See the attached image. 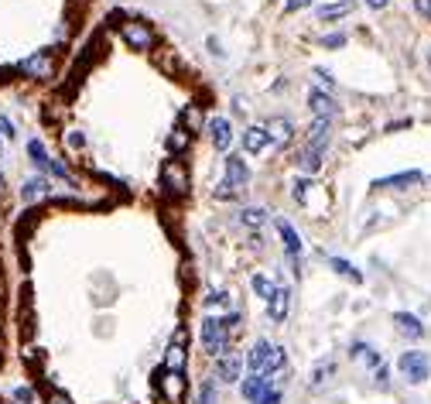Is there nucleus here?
Listing matches in <instances>:
<instances>
[{
    "label": "nucleus",
    "mask_w": 431,
    "mask_h": 404,
    "mask_svg": "<svg viewBox=\"0 0 431 404\" xmlns=\"http://www.w3.org/2000/svg\"><path fill=\"white\" fill-rule=\"evenodd\" d=\"M202 349L209 353V356H223V353H230V329H226V319L223 315H206L202 319Z\"/></svg>",
    "instance_id": "obj_1"
},
{
    "label": "nucleus",
    "mask_w": 431,
    "mask_h": 404,
    "mask_svg": "<svg viewBox=\"0 0 431 404\" xmlns=\"http://www.w3.org/2000/svg\"><path fill=\"white\" fill-rule=\"evenodd\" d=\"M161 192L168 195V199L189 195V165L181 158H168L161 165Z\"/></svg>",
    "instance_id": "obj_2"
},
{
    "label": "nucleus",
    "mask_w": 431,
    "mask_h": 404,
    "mask_svg": "<svg viewBox=\"0 0 431 404\" xmlns=\"http://www.w3.org/2000/svg\"><path fill=\"white\" fill-rule=\"evenodd\" d=\"M247 182H250V168L243 165V158L230 154V158H226V178L219 182L216 199H233L236 192H243V189H247Z\"/></svg>",
    "instance_id": "obj_3"
},
{
    "label": "nucleus",
    "mask_w": 431,
    "mask_h": 404,
    "mask_svg": "<svg viewBox=\"0 0 431 404\" xmlns=\"http://www.w3.org/2000/svg\"><path fill=\"white\" fill-rule=\"evenodd\" d=\"M120 38L138 52H151L155 48V28L140 18H123L120 21Z\"/></svg>",
    "instance_id": "obj_4"
},
{
    "label": "nucleus",
    "mask_w": 431,
    "mask_h": 404,
    "mask_svg": "<svg viewBox=\"0 0 431 404\" xmlns=\"http://www.w3.org/2000/svg\"><path fill=\"white\" fill-rule=\"evenodd\" d=\"M397 370H401V377H404L408 384H425V381L431 377L428 353H421V349H408V353H401Z\"/></svg>",
    "instance_id": "obj_5"
},
{
    "label": "nucleus",
    "mask_w": 431,
    "mask_h": 404,
    "mask_svg": "<svg viewBox=\"0 0 431 404\" xmlns=\"http://www.w3.org/2000/svg\"><path fill=\"white\" fill-rule=\"evenodd\" d=\"M18 72H24V76H31V79H52L55 76V55L48 48H41V52H35V55H28L21 62Z\"/></svg>",
    "instance_id": "obj_6"
},
{
    "label": "nucleus",
    "mask_w": 431,
    "mask_h": 404,
    "mask_svg": "<svg viewBox=\"0 0 431 404\" xmlns=\"http://www.w3.org/2000/svg\"><path fill=\"white\" fill-rule=\"evenodd\" d=\"M164 370H175V373H185V366H189V349H185V329H175V336H172V343L164 349Z\"/></svg>",
    "instance_id": "obj_7"
},
{
    "label": "nucleus",
    "mask_w": 431,
    "mask_h": 404,
    "mask_svg": "<svg viewBox=\"0 0 431 404\" xmlns=\"http://www.w3.org/2000/svg\"><path fill=\"white\" fill-rule=\"evenodd\" d=\"M161 394L168 398V404H181V401H185V394H189V377H185V373H175V370H168V373H164V381H161Z\"/></svg>",
    "instance_id": "obj_8"
},
{
    "label": "nucleus",
    "mask_w": 431,
    "mask_h": 404,
    "mask_svg": "<svg viewBox=\"0 0 431 404\" xmlns=\"http://www.w3.org/2000/svg\"><path fill=\"white\" fill-rule=\"evenodd\" d=\"M240 373H243V356H240V353H223V356L216 360V377H219L223 384L240 381Z\"/></svg>",
    "instance_id": "obj_9"
},
{
    "label": "nucleus",
    "mask_w": 431,
    "mask_h": 404,
    "mask_svg": "<svg viewBox=\"0 0 431 404\" xmlns=\"http://www.w3.org/2000/svg\"><path fill=\"white\" fill-rule=\"evenodd\" d=\"M209 141H213L216 151H230L233 131H230V120H226V116H213V120H209Z\"/></svg>",
    "instance_id": "obj_10"
},
{
    "label": "nucleus",
    "mask_w": 431,
    "mask_h": 404,
    "mask_svg": "<svg viewBox=\"0 0 431 404\" xmlns=\"http://www.w3.org/2000/svg\"><path fill=\"white\" fill-rule=\"evenodd\" d=\"M425 182V175L411 168V172H397V175H387V178H376L373 185L376 189H411V185H421Z\"/></svg>",
    "instance_id": "obj_11"
},
{
    "label": "nucleus",
    "mask_w": 431,
    "mask_h": 404,
    "mask_svg": "<svg viewBox=\"0 0 431 404\" xmlns=\"http://www.w3.org/2000/svg\"><path fill=\"white\" fill-rule=\"evenodd\" d=\"M288 305H291V291L281 285V288H274V295L267 298V315H271L274 322H284V319H288Z\"/></svg>",
    "instance_id": "obj_12"
},
{
    "label": "nucleus",
    "mask_w": 431,
    "mask_h": 404,
    "mask_svg": "<svg viewBox=\"0 0 431 404\" xmlns=\"http://www.w3.org/2000/svg\"><path fill=\"white\" fill-rule=\"evenodd\" d=\"M393 326L401 336H408V339H421L425 336V326H421V319L411 315V312H393Z\"/></svg>",
    "instance_id": "obj_13"
},
{
    "label": "nucleus",
    "mask_w": 431,
    "mask_h": 404,
    "mask_svg": "<svg viewBox=\"0 0 431 404\" xmlns=\"http://www.w3.org/2000/svg\"><path fill=\"white\" fill-rule=\"evenodd\" d=\"M277 233H281V240H284V251H288V261H298L301 257V236L294 233V226L288 219H277Z\"/></svg>",
    "instance_id": "obj_14"
},
{
    "label": "nucleus",
    "mask_w": 431,
    "mask_h": 404,
    "mask_svg": "<svg viewBox=\"0 0 431 404\" xmlns=\"http://www.w3.org/2000/svg\"><path fill=\"white\" fill-rule=\"evenodd\" d=\"M45 195H52V185H48L45 175H35V178H28V182L21 185V199H24V202H38Z\"/></svg>",
    "instance_id": "obj_15"
},
{
    "label": "nucleus",
    "mask_w": 431,
    "mask_h": 404,
    "mask_svg": "<svg viewBox=\"0 0 431 404\" xmlns=\"http://www.w3.org/2000/svg\"><path fill=\"white\" fill-rule=\"evenodd\" d=\"M267 144H271L267 127H257V124H254V127H247V131H243V151H247V154H260Z\"/></svg>",
    "instance_id": "obj_16"
},
{
    "label": "nucleus",
    "mask_w": 431,
    "mask_h": 404,
    "mask_svg": "<svg viewBox=\"0 0 431 404\" xmlns=\"http://www.w3.org/2000/svg\"><path fill=\"white\" fill-rule=\"evenodd\" d=\"M346 14H353V0H335V4H322L318 7V21H325V24L342 21Z\"/></svg>",
    "instance_id": "obj_17"
},
{
    "label": "nucleus",
    "mask_w": 431,
    "mask_h": 404,
    "mask_svg": "<svg viewBox=\"0 0 431 404\" xmlns=\"http://www.w3.org/2000/svg\"><path fill=\"white\" fill-rule=\"evenodd\" d=\"M329 131H332V120H325V116H315L312 131H308V148H318V151H325V144H329Z\"/></svg>",
    "instance_id": "obj_18"
},
{
    "label": "nucleus",
    "mask_w": 431,
    "mask_h": 404,
    "mask_svg": "<svg viewBox=\"0 0 431 404\" xmlns=\"http://www.w3.org/2000/svg\"><path fill=\"white\" fill-rule=\"evenodd\" d=\"M308 107H312L315 116H325V120H332V116H335V103H332V97H329L325 89H312Z\"/></svg>",
    "instance_id": "obj_19"
},
{
    "label": "nucleus",
    "mask_w": 431,
    "mask_h": 404,
    "mask_svg": "<svg viewBox=\"0 0 431 404\" xmlns=\"http://www.w3.org/2000/svg\"><path fill=\"white\" fill-rule=\"evenodd\" d=\"M267 137H271L274 144H291V137H294L291 120H284V116H274V120L267 124Z\"/></svg>",
    "instance_id": "obj_20"
},
{
    "label": "nucleus",
    "mask_w": 431,
    "mask_h": 404,
    "mask_svg": "<svg viewBox=\"0 0 431 404\" xmlns=\"http://www.w3.org/2000/svg\"><path fill=\"white\" fill-rule=\"evenodd\" d=\"M181 127H185L189 134H198V131L206 127V114H202L198 103H189V107L181 110Z\"/></svg>",
    "instance_id": "obj_21"
},
{
    "label": "nucleus",
    "mask_w": 431,
    "mask_h": 404,
    "mask_svg": "<svg viewBox=\"0 0 431 404\" xmlns=\"http://www.w3.org/2000/svg\"><path fill=\"white\" fill-rule=\"evenodd\" d=\"M189 144H192V134H189L185 127H175V131L168 134V151H172V158H178L181 151H189Z\"/></svg>",
    "instance_id": "obj_22"
},
{
    "label": "nucleus",
    "mask_w": 431,
    "mask_h": 404,
    "mask_svg": "<svg viewBox=\"0 0 431 404\" xmlns=\"http://www.w3.org/2000/svg\"><path fill=\"white\" fill-rule=\"evenodd\" d=\"M284 364H288L284 349H281V346H271L267 360H264V366H260V373H281V370H284Z\"/></svg>",
    "instance_id": "obj_23"
},
{
    "label": "nucleus",
    "mask_w": 431,
    "mask_h": 404,
    "mask_svg": "<svg viewBox=\"0 0 431 404\" xmlns=\"http://www.w3.org/2000/svg\"><path fill=\"white\" fill-rule=\"evenodd\" d=\"M267 353H271V343H267V339H257L254 349H250V356H247V364H250L254 373H260V366H264V360H267Z\"/></svg>",
    "instance_id": "obj_24"
},
{
    "label": "nucleus",
    "mask_w": 431,
    "mask_h": 404,
    "mask_svg": "<svg viewBox=\"0 0 431 404\" xmlns=\"http://www.w3.org/2000/svg\"><path fill=\"white\" fill-rule=\"evenodd\" d=\"M28 154H31V161H35L38 168H45V172H48L52 158H48V151H45V144H41L38 137H31V141H28Z\"/></svg>",
    "instance_id": "obj_25"
},
{
    "label": "nucleus",
    "mask_w": 431,
    "mask_h": 404,
    "mask_svg": "<svg viewBox=\"0 0 431 404\" xmlns=\"http://www.w3.org/2000/svg\"><path fill=\"white\" fill-rule=\"evenodd\" d=\"M329 264H332V271H335V274H342V278H349V281H356V285L363 281V274H359V271H356L353 264H349V261H342V257H329Z\"/></svg>",
    "instance_id": "obj_26"
},
{
    "label": "nucleus",
    "mask_w": 431,
    "mask_h": 404,
    "mask_svg": "<svg viewBox=\"0 0 431 404\" xmlns=\"http://www.w3.org/2000/svg\"><path fill=\"white\" fill-rule=\"evenodd\" d=\"M301 168H305L308 175L318 172V168H322V151H318V148H308V144H305V151H301Z\"/></svg>",
    "instance_id": "obj_27"
},
{
    "label": "nucleus",
    "mask_w": 431,
    "mask_h": 404,
    "mask_svg": "<svg viewBox=\"0 0 431 404\" xmlns=\"http://www.w3.org/2000/svg\"><path fill=\"white\" fill-rule=\"evenodd\" d=\"M240 219H243V223H247V226H264V223H267V212L260 209V206H247V209L240 212Z\"/></svg>",
    "instance_id": "obj_28"
},
{
    "label": "nucleus",
    "mask_w": 431,
    "mask_h": 404,
    "mask_svg": "<svg viewBox=\"0 0 431 404\" xmlns=\"http://www.w3.org/2000/svg\"><path fill=\"white\" fill-rule=\"evenodd\" d=\"M250 285H254V291L260 295V298H271V295H274V285H271V278H264V274H254V281H250Z\"/></svg>",
    "instance_id": "obj_29"
},
{
    "label": "nucleus",
    "mask_w": 431,
    "mask_h": 404,
    "mask_svg": "<svg viewBox=\"0 0 431 404\" xmlns=\"http://www.w3.org/2000/svg\"><path fill=\"white\" fill-rule=\"evenodd\" d=\"M281 401H284V391H281V387H267L257 404H281Z\"/></svg>",
    "instance_id": "obj_30"
},
{
    "label": "nucleus",
    "mask_w": 431,
    "mask_h": 404,
    "mask_svg": "<svg viewBox=\"0 0 431 404\" xmlns=\"http://www.w3.org/2000/svg\"><path fill=\"white\" fill-rule=\"evenodd\" d=\"M196 404H216V384H213V381H206V384H202Z\"/></svg>",
    "instance_id": "obj_31"
},
{
    "label": "nucleus",
    "mask_w": 431,
    "mask_h": 404,
    "mask_svg": "<svg viewBox=\"0 0 431 404\" xmlns=\"http://www.w3.org/2000/svg\"><path fill=\"white\" fill-rule=\"evenodd\" d=\"M14 401H18V404H35L38 398H35V391H31V387H14Z\"/></svg>",
    "instance_id": "obj_32"
},
{
    "label": "nucleus",
    "mask_w": 431,
    "mask_h": 404,
    "mask_svg": "<svg viewBox=\"0 0 431 404\" xmlns=\"http://www.w3.org/2000/svg\"><path fill=\"white\" fill-rule=\"evenodd\" d=\"M308 185H312V178H298V182H294V199H298V202H305V199H308Z\"/></svg>",
    "instance_id": "obj_33"
},
{
    "label": "nucleus",
    "mask_w": 431,
    "mask_h": 404,
    "mask_svg": "<svg viewBox=\"0 0 431 404\" xmlns=\"http://www.w3.org/2000/svg\"><path fill=\"white\" fill-rule=\"evenodd\" d=\"M65 141H69V148H72V151L86 148V134H82V131H69V134H65Z\"/></svg>",
    "instance_id": "obj_34"
},
{
    "label": "nucleus",
    "mask_w": 431,
    "mask_h": 404,
    "mask_svg": "<svg viewBox=\"0 0 431 404\" xmlns=\"http://www.w3.org/2000/svg\"><path fill=\"white\" fill-rule=\"evenodd\" d=\"M315 79L325 86V93H332L335 89V79H332V72H325V69H315Z\"/></svg>",
    "instance_id": "obj_35"
},
{
    "label": "nucleus",
    "mask_w": 431,
    "mask_h": 404,
    "mask_svg": "<svg viewBox=\"0 0 431 404\" xmlns=\"http://www.w3.org/2000/svg\"><path fill=\"white\" fill-rule=\"evenodd\" d=\"M322 45H325V48H339V45H346V35L335 31V35H329V38H322Z\"/></svg>",
    "instance_id": "obj_36"
},
{
    "label": "nucleus",
    "mask_w": 431,
    "mask_h": 404,
    "mask_svg": "<svg viewBox=\"0 0 431 404\" xmlns=\"http://www.w3.org/2000/svg\"><path fill=\"white\" fill-rule=\"evenodd\" d=\"M45 404H72V398H69L65 391H52V394H48V401H45Z\"/></svg>",
    "instance_id": "obj_37"
},
{
    "label": "nucleus",
    "mask_w": 431,
    "mask_h": 404,
    "mask_svg": "<svg viewBox=\"0 0 431 404\" xmlns=\"http://www.w3.org/2000/svg\"><path fill=\"white\" fill-rule=\"evenodd\" d=\"M0 134H4V137H14V134H18V131H14V124H11V120H7L4 114H0Z\"/></svg>",
    "instance_id": "obj_38"
},
{
    "label": "nucleus",
    "mask_w": 431,
    "mask_h": 404,
    "mask_svg": "<svg viewBox=\"0 0 431 404\" xmlns=\"http://www.w3.org/2000/svg\"><path fill=\"white\" fill-rule=\"evenodd\" d=\"M206 305H209V308H223V305H226V295H216V291H213V295L206 298Z\"/></svg>",
    "instance_id": "obj_39"
},
{
    "label": "nucleus",
    "mask_w": 431,
    "mask_h": 404,
    "mask_svg": "<svg viewBox=\"0 0 431 404\" xmlns=\"http://www.w3.org/2000/svg\"><path fill=\"white\" fill-rule=\"evenodd\" d=\"M312 0H288V14H294V11H305Z\"/></svg>",
    "instance_id": "obj_40"
},
{
    "label": "nucleus",
    "mask_w": 431,
    "mask_h": 404,
    "mask_svg": "<svg viewBox=\"0 0 431 404\" xmlns=\"http://www.w3.org/2000/svg\"><path fill=\"white\" fill-rule=\"evenodd\" d=\"M376 384H380V387H387V366H384V364L376 366Z\"/></svg>",
    "instance_id": "obj_41"
},
{
    "label": "nucleus",
    "mask_w": 431,
    "mask_h": 404,
    "mask_svg": "<svg viewBox=\"0 0 431 404\" xmlns=\"http://www.w3.org/2000/svg\"><path fill=\"white\" fill-rule=\"evenodd\" d=\"M414 4L421 7V14H428V18H431V0H414Z\"/></svg>",
    "instance_id": "obj_42"
},
{
    "label": "nucleus",
    "mask_w": 431,
    "mask_h": 404,
    "mask_svg": "<svg viewBox=\"0 0 431 404\" xmlns=\"http://www.w3.org/2000/svg\"><path fill=\"white\" fill-rule=\"evenodd\" d=\"M366 4H370L373 11H384V7H387V4H391V0H366Z\"/></svg>",
    "instance_id": "obj_43"
},
{
    "label": "nucleus",
    "mask_w": 431,
    "mask_h": 404,
    "mask_svg": "<svg viewBox=\"0 0 431 404\" xmlns=\"http://www.w3.org/2000/svg\"><path fill=\"white\" fill-rule=\"evenodd\" d=\"M4 192H7V178H4V172H0V199H4Z\"/></svg>",
    "instance_id": "obj_44"
},
{
    "label": "nucleus",
    "mask_w": 431,
    "mask_h": 404,
    "mask_svg": "<svg viewBox=\"0 0 431 404\" xmlns=\"http://www.w3.org/2000/svg\"><path fill=\"white\" fill-rule=\"evenodd\" d=\"M428 185H431V175H428Z\"/></svg>",
    "instance_id": "obj_45"
}]
</instances>
